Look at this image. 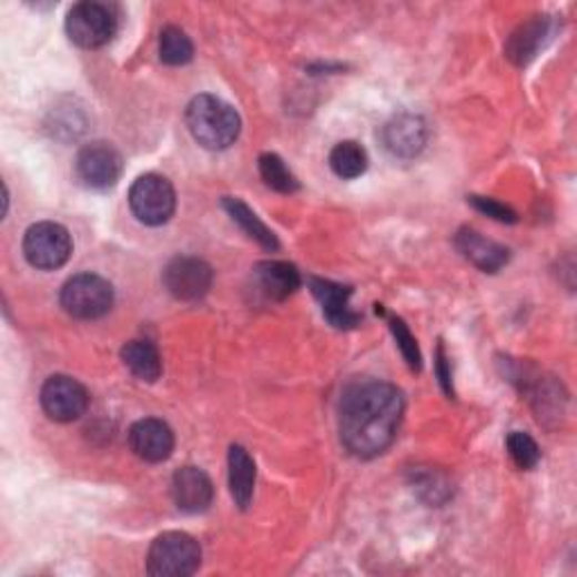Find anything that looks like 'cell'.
Wrapping results in <instances>:
<instances>
[{"label": "cell", "mask_w": 577, "mask_h": 577, "mask_svg": "<svg viewBox=\"0 0 577 577\" xmlns=\"http://www.w3.org/2000/svg\"><path fill=\"white\" fill-rule=\"evenodd\" d=\"M129 205L138 216V222L161 226L172 220L176 210V192L165 176L144 174L131 185Z\"/></svg>", "instance_id": "5b68a950"}, {"label": "cell", "mask_w": 577, "mask_h": 577, "mask_svg": "<svg viewBox=\"0 0 577 577\" xmlns=\"http://www.w3.org/2000/svg\"><path fill=\"white\" fill-rule=\"evenodd\" d=\"M456 249L480 271L485 273H496L500 271L510 260V251L483 237L480 233L472 231V229H463L456 235Z\"/></svg>", "instance_id": "9a60e30c"}, {"label": "cell", "mask_w": 577, "mask_h": 577, "mask_svg": "<svg viewBox=\"0 0 577 577\" xmlns=\"http://www.w3.org/2000/svg\"><path fill=\"white\" fill-rule=\"evenodd\" d=\"M469 203H472L478 212L492 216V220H496V222H503V224H515V222H517V212H515L510 205H505V203H500V201H496V199L469 196Z\"/></svg>", "instance_id": "4316f807"}, {"label": "cell", "mask_w": 577, "mask_h": 577, "mask_svg": "<svg viewBox=\"0 0 577 577\" xmlns=\"http://www.w3.org/2000/svg\"><path fill=\"white\" fill-rule=\"evenodd\" d=\"M548 34H550V26H548V19H544V17H537L533 21L519 26L513 32L508 45H505V57H508L519 68L528 65L537 57L539 48H544Z\"/></svg>", "instance_id": "e0dca14e"}, {"label": "cell", "mask_w": 577, "mask_h": 577, "mask_svg": "<svg viewBox=\"0 0 577 577\" xmlns=\"http://www.w3.org/2000/svg\"><path fill=\"white\" fill-rule=\"evenodd\" d=\"M172 496L179 510L188 515H199L210 508L214 487L207 474L199 467H183L172 478Z\"/></svg>", "instance_id": "4fadbf2b"}, {"label": "cell", "mask_w": 577, "mask_h": 577, "mask_svg": "<svg viewBox=\"0 0 577 577\" xmlns=\"http://www.w3.org/2000/svg\"><path fill=\"white\" fill-rule=\"evenodd\" d=\"M384 148L399 159H413L417 156L428 138V126L419 115L413 113H402L395 115L386 126H384Z\"/></svg>", "instance_id": "7c38bea8"}, {"label": "cell", "mask_w": 577, "mask_h": 577, "mask_svg": "<svg viewBox=\"0 0 577 577\" xmlns=\"http://www.w3.org/2000/svg\"><path fill=\"white\" fill-rule=\"evenodd\" d=\"M438 377H441V384L445 388L447 395H454V388H452V371H449V361L445 356V347L441 345L438 347Z\"/></svg>", "instance_id": "83f0119b"}, {"label": "cell", "mask_w": 577, "mask_h": 577, "mask_svg": "<svg viewBox=\"0 0 577 577\" xmlns=\"http://www.w3.org/2000/svg\"><path fill=\"white\" fill-rule=\"evenodd\" d=\"M310 286L312 294L318 298V303L323 305V314L325 318L338 327V330H352L358 325L361 316L350 307V298H352V288L323 280V277H310Z\"/></svg>", "instance_id": "5bb4252c"}, {"label": "cell", "mask_w": 577, "mask_h": 577, "mask_svg": "<svg viewBox=\"0 0 577 577\" xmlns=\"http://www.w3.org/2000/svg\"><path fill=\"white\" fill-rule=\"evenodd\" d=\"M229 485L235 503L242 510H246L255 489V463L240 445H233L229 452Z\"/></svg>", "instance_id": "ac0fdd59"}, {"label": "cell", "mask_w": 577, "mask_h": 577, "mask_svg": "<svg viewBox=\"0 0 577 577\" xmlns=\"http://www.w3.org/2000/svg\"><path fill=\"white\" fill-rule=\"evenodd\" d=\"M23 253L34 269L54 271L63 266L72 253L70 233L54 222L34 224L26 233Z\"/></svg>", "instance_id": "52a82bcc"}, {"label": "cell", "mask_w": 577, "mask_h": 577, "mask_svg": "<svg viewBox=\"0 0 577 577\" xmlns=\"http://www.w3.org/2000/svg\"><path fill=\"white\" fill-rule=\"evenodd\" d=\"M122 361L131 375L142 382H156L163 373L161 354L150 341H129L122 347Z\"/></svg>", "instance_id": "d6986e66"}, {"label": "cell", "mask_w": 577, "mask_h": 577, "mask_svg": "<svg viewBox=\"0 0 577 577\" xmlns=\"http://www.w3.org/2000/svg\"><path fill=\"white\" fill-rule=\"evenodd\" d=\"M330 168L338 179L352 181L368 170V154L358 142H338L330 154Z\"/></svg>", "instance_id": "44dd1931"}, {"label": "cell", "mask_w": 577, "mask_h": 577, "mask_svg": "<svg viewBox=\"0 0 577 577\" xmlns=\"http://www.w3.org/2000/svg\"><path fill=\"white\" fill-rule=\"evenodd\" d=\"M41 406L54 422H75L89 408V393L78 379L54 375L41 388Z\"/></svg>", "instance_id": "9c48e42d"}, {"label": "cell", "mask_w": 577, "mask_h": 577, "mask_svg": "<svg viewBox=\"0 0 577 577\" xmlns=\"http://www.w3.org/2000/svg\"><path fill=\"white\" fill-rule=\"evenodd\" d=\"M78 179L91 190H109L122 176V156L107 142H91L78 154Z\"/></svg>", "instance_id": "30bf717a"}, {"label": "cell", "mask_w": 577, "mask_h": 577, "mask_svg": "<svg viewBox=\"0 0 577 577\" xmlns=\"http://www.w3.org/2000/svg\"><path fill=\"white\" fill-rule=\"evenodd\" d=\"M188 129L194 140L205 150H229L231 144L240 138L242 118L240 113L214 95H199L190 102L188 113Z\"/></svg>", "instance_id": "7a4b0ae2"}, {"label": "cell", "mask_w": 577, "mask_h": 577, "mask_svg": "<svg viewBox=\"0 0 577 577\" xmlns=\"http://www.w3.org/2000/svg\"><path fill=\"white\" fill-rule=\"evenodd\" d=\"M415 489L422 494V498H426L433 505H441V503H445L452 496V487H449L447 478L436 474V472L417 474Z\"/></svg>", "instance_id": "d4e9b609"}, {"label": "cell", "mask_w": 577, "mask_h": 577, "mask_svg": "<svg viewBox=\"0 0 577 577\" xmlns=\"http://www.w3.org/2000/svg\"><path fill=\"white\" fill-rule=\"evenodd\" d=\"M118 30V19L115 12L104 6V3H78L68 12L65 19V32L72 43H78L80 48L95 50L107 45Z\"/></svg>", "instance_id": "8992f818"}, {"label": "cell", "mask_w": 577, "mask_h": 577, "mask_svg": "<svg viewBox=\"0 0 577 577\" xmlns=\"http://www.w3.org/2000/svg\"><path fill=\"white\" fill-rule=\"evenodd\" d=\"M163 282L176 301L196 303L210 292L212 269L199 257H174L163 271Z\"/></svg>", "instance_id": "ba28073f"}, {"label": "cell", "mask_w": 577, "mask_h": 577, "mask_svg": "<svg viewBox=\"0 0 577 577\" xmlns=\"http://www.w3.org/2000/svg\"><path fill=\"white\" fill-rule=\"evenodd\" d=\"M224 207L226 212L231 214V220L251 237L255 240L262 249L266 251H275L277 249V240L275 235L260 222V216L240 199H233V196H226L224 199Z\"/></svg>", "instance_id": "ffe728a7"}, {"label": "cell", "mask_w": 577, "mask_h": 577, "mask_svg": "<svg viewBox=\"0 0 577 577\" xmlns=\"http://www.w3.org/2000/svg\"><path fill=\"white\" fill-rule=\"evenodd\" d=\"M131 452L144 463H163L174 452V433L170 424L156 417L140 419L129 431Z\"/></svg>", "instance_id": "8fae6325"}, {"label": "cell", "mask_w": 577, "mask_h": 577, "mask_svg": "<svg viewBox=\"0 0 577 577\" xmlns=\"http://www.w3.org/2000/svg\"><path fill=\"white\" fill-rule=\"evenodd\" d=\"M508 454L513 458V463L519 467V469H533L537 467L539 458H541V452L537 447V443L528 436V433L524 431H513L508 436Z\"/></svg>", "instance_id": "cb8c5ba5"}, {"label": "cell", "mask_w": 577, "mask_h": 577, "mask_svg": "<svg viewBox=\"0 0 577 577\" xmlns=\"http://www.w3.org/2000/svg\"><path fill=\"white\" fill-rule=\"evenodd\" d=\"M260 174H262V181L271 190L282 192V194H292L301 188L298 179L292 174V170L284 165V161L277 154H262L260 156Z\"/></svg>", "instance_id": "7402d4cb"}, {"label": "cell", "mask_w": 577, "mask_h": 577, "mask_svg": "<svg viewBox=\"0 0 577 577\" xmlns=\"http://www.w3.org/2000/svg\"><path fill=\"white\" fill-rule=\"evenodd\" d=\"M61 307L80 321L102 318L113 307V286L95 273L70 277L61 288Z\"/></svg>", "instance_id": "3957f363"}, {"label": "cell", "mask_w": 577, "mask_h": 577, "mask_svg": "<svg viewBox=\"0 0 577 577\" xmlns=\"http://www.w3.org/2000/svg\"><path fill=\"white\" fill-rule=\"evenodd\" d=\"M402 417L404 397L393 384L358 382L341 399V441L350 454L375 458L395 443Z\"/></svg>", "instance_id": "6da1fadb"}, {"label": "cell", "mask_w": 577, "mask_h": 577, "mask_svg": "<svg viewBox=\"0 0 577 577\" xmlns=\"http://www.w3.org/2000/svg\"><path fill=\"white\" fill-rule=\"evenodd\" d=\"M388 323H391V330H393V334H395V341H397V345H399V350H402V354H404V358H406V364L411 366V371H419V368H422V354H419V347H417L415 336L411 334V330L406 327V323H404L402 318L391 316Z\"/></svg>", "instance_id": "484cf974"}, {"label": "cell", "mask_w": 577, "mask_h": 577, "mask_svg": "<svg viewBox=\"0 0 577 577\" xmlns=\"http://www.w3.org/2000/svg\"><path fill=\"white\" fill-rule=\"evenodd\" d=\"M192 57H194V45L190 37L181 28L168 26L161 32V61L168 65H185L192 61Z\"/></svg>", "instance_id": "603a6c76"}, {"label": "cell", "mask_w": 577, "mask_h": 577, "mask_svg": "<svg viewBox=\"0 0 577 577\" xmlns=\"http://www.w3.org/2000/svg\"><path fill=\"white\" fill-rule=\"evenodd\" d=\"M255 282L269 301H286L301 286V273L294 264L269 260L255 266Z\"/></svg>", "instance_id": "2e32d148"}, {"label": "cell", "mask_w": 577, "mask_h": 577, "mask_svg": "<svg viewBox=\"0 0 577 577\" xmlns=\"http://www.w3.org/2000/svg\"><path fill=\"white\" fill-rule=\"evenodd\" d=\"M201 566V548L185 533H165L156 537L148 557V573L156 577H188Z\"/></svg>", "instance_id": "277c9868"}]
</instances>
